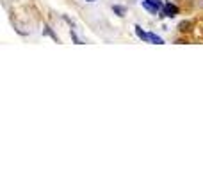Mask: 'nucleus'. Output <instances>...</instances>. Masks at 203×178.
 <instances>
[{
	"instance_id": "obj_1",
	"label": "nucleus",
	"mask_w": 203,
	"mask_h": 178,
	"mask_svg": "<svg viewBox=\"0 0 203 178\" xmlns=\"http://www.w3.org/2000/svg\"><path fill=\"white\" fill-rule=\"evenodd\" d=\"M143 7H145V9H148L150 13L157 14L159 11H162L164 4H162L160 0H143Z\"/></svg>"
},
{
	"instance_id": "obj_2",
	"label": "nucleus",
	"mask_w": 203,
	"mask_h": 178,
	"mask_svg": "<svg viewBox=\"0 0 203 178\" xmlns=\"http://www.w3.org/2000/svg\"><path fill=\"white\" fill-rule=\"evenodd\" d=\"M162 13H164V16H169V18H173L175 14L178 13V7L173 6V4H164V7H162Z\"/></svg>"
},
{
	"instance_id": "obj_3",
	"label": "nucleus",
	"mask_w": 203,
	"mask_h": 178,
	"mask_svg": "<svg viewBox=\"0 0 203 178\" xmlns=\"http://www.w3.org/2000/svg\"><path fill=\"white\" fill-rule=\"evenodd\" d=\"M136 34H137L139 39H143V41H150V34H146V32L139 27V25H136Z\"/></svg>"
},
{
	"instance_id": "obj_4",
	"label": "nucleus",
	"mask_w": 203,
	"mask_h": 178,
	"mask_svg": "<svg viewBox=\"0 0 203 178\" xmlns=\"http://www.w3.org/2000/svg\"><path fill=\"white\" fill-rule=\"evenodd\" d=\"M150 41L152 43H155V45H162V37H159V36H155V34H152V32H150Z\"/></svg>"
},
{
	"instance_id": "obj_5",
	"label": "nucleus",
	"mask_w": 203,
	"mask_h": 178,
	"mask_svg": "<svg viewBox=\"0 0 203 178\" xmlns=\"http://www.w3.org/2000/svg\"><path fill=\"white\" fill-rule=\"evenodd\" d=\"M112 11H114L118 16H125V7H121V6H112Z\"/></svg>"
},
{
	"instance_id": "obj_6",
	"label": "nucleus",
	"mask_w": 203,
	"mask_h": 178,
	"mask_svg": "<svg viewBox=\"0 0 203 178\" xmlns=\"http://www.w3.org/2000/svg\"><path fill=\"white\" fill-rule=\"evenodd\" d=\"M71 37H73V41L77 43V45H82V41L79 39V36L75 34V30H73V28H71Z\"/></svg>"
},
{
	"instance_id": "obj_7",
	"label": "nucleus",
	"mask_w": 203,
	"mask_h": 178,
	"mask_svg": "<svg viewBox=\"0 0 203 178\" xmlns=\"http://www.w3.org/2000/svg\"><path fill=\"white\" fill-rule=\"evenodd\" d=\"M86 2H94V0H86Z\"/></svg>"
}]
</instances>
